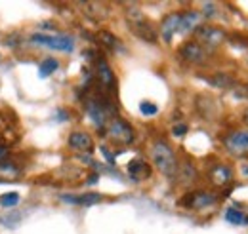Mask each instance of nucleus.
<instances>
[{
    "label": "nucleus",
    "mask_w": 248,
    "mask_h": 234,
    "mask_svg": "<svg viewBox=\"0 0 248 234\" xmlns=\"http://www.w3.org/2000/svg\"><path fill=\"white\" fill-rule=\"evenodd\" d=\"M151 160L155 168L166 177H174L178 172V160L172 150V146L166 141H155L151 146Z\"/></svg>",
    "instance_id": "1"
},
{
    "label": "nucleus",
    "mask_w": 248,
    "mask_h": 234,
    "mask_svg": "<svg viewBox=\"0 0 248 234\" xmlns=\"http://www.w3.org/2000/svg\"><path fill=\"white\" fill-rule=\"evenodd\" d=\"M126 19H128L130 30H132L136 36H140V38L145 40V42L155 44L158 34H156V30L153 29V25L145 19V15H143V12H141L140 8H136V6L128 8V10H126Z\"/></svg>",
    "instance_id": "2"
},
{
    "label": "nucleus",
    "mask_w": 248,
    "mask_h": 234,
    "mask_svg": "<svg viewBox=\"0 0 248 234\" xmlns=\"http://www.w3.org/2000/svg\"><path fill=\"white\" fill-rule=\"evenodd\" d=\"M107 137L115 143V145H130V143H134V139H136V132H134V128L123 120V118L115 117L109 120V124H107Z\"/></svg>",
    "instance_id": "3"
},
{
    "label": "nucleus",
    "mask_w": 248,
    "mask_h": 234,
    "mask_svg": "<svg viewBox=\"0 0 248 234\" xmlns=\"http://www.w3.org/2000/svg\"><path fill=\"white\" fill-rule=\"evenodd\" d=\"M31 44L34 46H44L56 52H73L75 50V40L67 34H42L36 32L31 36Z\"/></svg>",
    "instance_id": "4"
},
{
    "label": "nucleus",
    "mask_w": 248,
    "mask_h": 234,
    "mask_svg": "<svg viewBox=\"0 0 248 234\" xmlns=\"http://www.w3.org/2000/svg\"><path fill=\"white\" fill-rule=\"evenodd\" d=\"M225 40H227L225 30H221L219 27H214V25H201L199 29L195 30V42L201 44L206 52L219 48Z\"/></svg>",
    "instance_id": "5"
},
{
    "label": "nucleus",
    "mask_w": 248,
    "mask_h": 234,
    "mask_svg": "<svg viewBox=\"0 0 248 234\" xmlns=\"http://www.w3.org/2000/svg\"><path fill=\"white\" fill-rule=\"evenodd\" d=\"M86 115L90 117L93 126L97 130H103L109 124V105L107 101H103L101 97H90L86 101Z\"/></svg>",
    "instance_id": "6"
},
{
    "label": "nucleus",
    "mask_w": 248,
    "mask_h": 234,
    "mask_svg": "<svg viewBox=\"0 0 248 234\" xmlns=\"http://www.w3.org/2000/svg\"><path fill=\"white\" fill-rule=\"evenodd\" d=\"M223 145L227 148V152H231L233 156H247L248 130H235V132L227 133V137L223 139Z\"/></svg>",
    "instance_id": "7"
},
{
    "label": "nucleus",
    "mask_w": 248,
    "mask_h": 234,
    "mask_svg": "<svg viewBox=\"0 0 248 234\" xmlns=\"http://www.w3.org/2000/svg\"><path fill=\"white\" fill-rule=\"evenodd\" d=\"M217 202V196L214 192L208 190H197V192H189L184 200H180V204L189 207V209H204L210 207Z\"/></svg>",
    "instance_id": "8"
},
{
    "label": "nucleus",
    "mask_w": 248,
    "mask_h": 234,
    "mask_svg": "<svg viewBox=\"0 0 248 234\" xmlns=\"http://www.w3.org/2000/svg\"><path fill=\"white\" fill-rule=\"evenodd\" d=\"M180 58L187 63H193V65H202L208 59V52L201 44H197L195 40H189L180 48Z\"/></svg>",
    "instance_id": "9"
},
{
    "label": "nucleus",
    "mask_w": 248,
    "mask_h": 234,
    "mask_svg": "<svg viewBox=\"0 0 248 234\" xmlns=\"http://www.w3.org/2000/svg\"><path fill=\"white\" fill-rule=\"evenodd\" d=\"M95 76H97V82L105 89H109V91H113L115 86H117L115 73H113V69L109 67V63L105 59H97V63H95Z\"/></svg>",
    "instance_id": "10"
},
{
    "label": "nucleus",
    "mask_w": 248,
    "mask_h": 234,
    "mask_svg": "<svg viewBox=\"0 0 248 234\" xmlns=\"http://www.w3.org/2000/svg\"><path fill=\"white\" fill-rule=\"evenodd\" d=\"M67 145L71 146L73 150H77V152H92L93 139H92V135L86 133V132H73V133L69 135Z\"/></svg>",
    "instance_id": "11"
},
{
    "label": "nucleus",
    "mask_w": 248,
    "mask_h": 234,
    "mask_svg": "<svg viewBox=\"0 0 248 234\" xmlns=\"http://www.w3.org/2000/svg\"><path fill=\"white\" fill-rule=\"evenodd\" d=\"M208 179L216 187H225V185H229L233 181V170L227 164H216V166L210 168Z\"/></svg>",
    "instance_id": "12"
},
{
    "label": "nucleus",
    "mask_w": 248,
    "mask_h": 234,
    "mask_svg": "<svg viewBox=\"0 0 248 234\" xmlns=\"http://www.w3.org/2000/svg\"><path fill=\"white\" fill-rule=\"evenodd\" d=\"M180 17H182V14L174 12V14H168L162 19V23H160V36H162L164 42H172L174 34L180 29Z\"/></svg>",
    "instance_id": "13"
},
{
    "label": "nucleus",
    "mask_w": 248,
    "mask_h": 234,
    "mask_svg": "<svg viewBox=\"0 0 248 234\" xmlns=\"http://www.w3.org/2000/svg\"><path fill=\"white\" fill-rule=\"evenodd\" d=\"M201 21H202L201 12H197V10H187V12L182 14V17H180V29H178V32H182V34L195 32V30L201 27Z\"/></svg>",
    "instance_id": "14"
},
{
    "label": "nucleus",
    "mask_w": 248,
    "mask_h": 234,
    "mask_svg": "<svg viewBox=\"0 0 248 234\" xmlns=\"http://www.w3.org/2000/svg\"><path fill=\"white\" fill-rule=\"evenodd\" d=\"M128 174H130V177H132L134 181H141V179L151 176V168H149V164H145L143 160H132V162L128 164Z\"/></svg>",
    "instance_id": "15"
},
{
    "label": "nucleus",
    "mask_w": 248,
    "mask_h": 234,
    "mask_svg": "<svg viewBox=\"0 0 248 234\" xmlns=\"http://www.w3.org/2000/svg\"><path fill=\"white\" fill-rule=\"evenodd\" d=\"M223 217H225L227 223L237 225V227L248 225V217L245 215V211H243V209H237V207H227L225 213H223Z\"/></svg>",
    "instance_id": "16"
},
{
    "label": "nucleus",
    "mask_w": 248,
    "mask_h": 234,
    "mask_svg": "<svg viewBox=\"0 0 248 234\" xmlns=\"http://www.w3.org/2000/svg\"><path fill=\"white\" fill-rule=\"evenodd\" d=\"M95 38H97V42H99L101 46H105V48H109V50H119V48H121V40H119L115 34H111L109 30H99V32L95 34Z\"/></svg>",
    "instance_id": "17"
},
{
    "label": "nucleus",
    "mask_w": 248,
    "mask_h": 234,
    "mask_svg": "<svg viewBox=\"0 0 248 234\" xmlns=\"http://www.w3.org/2000/svg\"><path fill=\"white\" fill-rule=\"evenodd\" d=\"M58 67H60V61L54 58H46L40 61V65H38V76L40 78H48L52 73H56L58 71Z\"/></svg>",
    "instance_id": "18"
},
{
    "label": "nucleus",
    "mask_w": 248,
    "mask_h": 234,
    "mask_svg": "<svg viewBox=\"0 0 248 234\" xmlns=\"http://www.w3.org/2000/svg\"><path fill=\"white\" fill-rule=\"evenodd\" d=\"M82 8L86 10V15L92 17L93 21H99L107 15V10L103 8V4H97V2H86V4H82Z\"/></svg>",
    "instance_id": "19"
},
{
    "label": "nucleus",
    "mask_w": 248,
    "mask_h": 234,
    "mask_svg": "<svg viewBox=\"0 0 248 234\" xmlns=\"http://www.w3.org/2000/svg\"><path fill=\"white\" fill-rule=\"evenodd\" d=\"M208 82L214 84L216 88H231V86H235V78L229 76V74H225V73H217L216 76L208 78Z\"/></svg>",
    "instance_id": "20"
},
{
    "label": "nucleus",
    "mask_w": 248,
    "mask_h": 234,
    "mask_svg": "<svg viewBox=\"0 0 248 234\" xmlns=\"http://www.w3.org/2000/svg\"><path fill=\"white\" fill-rule=\"evenodd\" d=\"M0 174L8 177V181H12L14 177L19 176V168L16 166V162H10V160L4 162V160H2V162H0Z\"/></svg>",
    "instance_id": "21"
},
{
    "label": "nucleus",
    "mask_w": 248,
    "mask_h": 234,
    "mask_svg": "<svg viewBox=\"0 0 248 234\" xmlns=\"http://www.w3.org/2000/svg\"><path fill=\"white\" fill-rule=\"evenodd\" d=\"M97 202H101V194H97V192H86V194L75 196V204L78 205H92Z\"/></svg>",
    "instance_id": "22"
},
{
    "label": "nucleus",
    "mask_w": 248,
    "mask_h": 234,
    "mask_svg": "<svg viewBox=\"0 0 248 234\" xmlns=\"http://www.w3.org/2000/svg\"><path fill=\"white\" fill-rule=\"evenodd\" d=\"M17 204H19V192H8V194L0 196V205H4V207H14Z\"/></svg>",
    "instance_id": "23"
},
{
    "label": "nucleus",
    "mask_w": 248,
    "mask_h": 234,
    "mask_svg": "<svg viewBox=\"0 0 248 234\" xmlns=\"http://www.w3.org/2000/svg\"><path fill=\"white\" fill-rule=\"evenodd\" d=\"M202 17H216L217 15V6L214 4V2H204L202 4V14H201Z\"/></svg>",
    "instance_id": "24"
},
{
    "label": "nucleus",
    "mask_w": 248,
    "mask_h": 234,
    "mask_svg": "<svg viewBox=\"0 0 248 234\" xmlns=\"http://www.w3.org/2000/svg\"><path fill=\"white\" fill-rule=\"evenodd\" d=\"M140 111H141V115H145V117H153V115H156L158 107H156L155 103L143 101V103H140Z\"/></svg>",
    "instance_id": "25"
},
{
    "label": "nucleus",
    "mask_w": 248,
    "mask_h": 234,
    "mask_svg": "<svg viewBox=\"0 0 248 234\" xmlns=\"http://www.w3.org/2000/svg\"><path fill=\"white\" fill-rule=\"evenodd\" d=\"M19 217H21L19 213L10 215V217L6 215V217H0V223H6V227H8V225H10V227H16V225H17V221H19Z\"/></svg>",
    "instance_id": "26"
},
{
    "label": "nucleus",
    "mask_w": 248,
    "mask_h": 234,
    "mask_svg": "<svg viewBox=\"0 0 248 234\" xmlns=\"http://www.w3.org/2000/svg\"><path fill=\"white\" fill-rule=\"evenodd\" d=\"M172 133H174L176 137H184L187 133V124H178V126H174V128H172Z\"/></svg>",
    "instance_id": "27"
},
{
    "label": "nucleus",
    "mask_w": 248,
    "mask_h": 234,
    "mask_svg": "<svg viewBox=\"0 0 248 234\" xmlns=\"http://www.w3.org/2000/svg\"><path fill=\"white\" fill-rule=\"evenodd\" d=\"M101 152H103V156L109 160V164H115V156H113V154H111V152H109L105 146H101Z\"/></svg>",
    "instance_id": "28"
},
{
    "label": "nucleus",
    "mask_w": 248,
    "mask_h": 234,
    "mask_svg": "<svg viewBox=\"0 0 248 234\" xmlns=\"http://www.w3.org/2000/svg\"><path fill=\"white\" fill-rule=\"evenodd\" d=\"M6 156H8V146H6V145H0V162H2V160H4Z\"/></svg>",
    "instance_id": "29"
},
{
    "label": "nucleus",
    "mask_w": 248,
    "mask_h": 234,
    "mask_svg": "<svg viewBox=\"0 0 248 234\" xmlns=\"http://www.w3.org/2000/svg\"><path fill=\"white\" fill-rule=\"evenodd\" d=\"M93 183H97V176H92L88 179V185H93Z\"/></svg>",
    "instance_id": "30"
},
{
    "label": "nucleus",
    "mask_w": 248,
    "mask_h": 234,
    "mask_svg": "<svg viewBox=\"0 0 248 234\" xmlns=\"http://www.w3.org/2000/svg\"><path fill=\"white\" fill-rule=\"evenodd\" d=\"M245 122H247V126H248V109H247V113H245Z\"/></svg>",
    "instance_id": "31"
}]
</instances>
